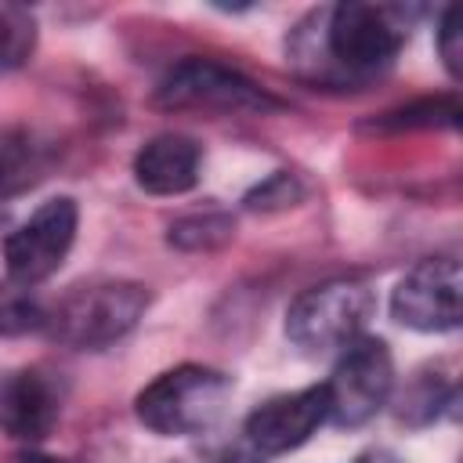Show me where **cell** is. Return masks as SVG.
Masks as SVG:
<instances>
[{"instance_id": "10", "label": "cell", "mask_w": 463, "mask_h": 463, "mask_svg": "<svg viewBox=\"0 0 463 463\" xmlns=\"http://www.w3.org/2000/svg\"><path fill=\"white\" fill-rule=\"evenodd\" d=\"M61 416V387L47 369L0 376V427L18 441H43Z\"/></svg>"}, {"instance_id": "13", "label": "cell", "mask_w": 463, "mask_h": 463, "mask_svg": "<svg viewBox=\"0 0 463 463\" xmlns=\"http://www.w3.org/2000/svg\"><path fill=\"white\" fill-rule=\"evenodd\" d=\"M40 326H47V311L33 297V289L14 282V279H0V333L22 336V333L40 329Z\"/></svg>"}, {"instance_id": "15", "label": "cell", "mask_w": 463, "mask_h": 463, "mask_svg": "<svg viewBox=\"0 0 463 463\" xmlns=\"http://www.w3.org/2000/svg\"><path fill=\"white\" fill-rule=\"evenodd\" d=\"M232 232H235V224L228 213H192V217H181L170 224L166 242L177 250H213V246L228 242Z\"/></svg>"}, {"instance_id": "12", "label": "cell", "mask_w": 463, "mask_h": 463, "mask_svg": "<svg viewBox=\"0 0 463 463\" xmlns=\"http://www.w3.org/2000/svg\"><path fill=\"white\" fill-rule=\"evenodd\" d=\"M43 170V156L29 137L0 141V199L25 192Z\"/></svg>"}, {"instance_id": "7", "label": "cell", "mask_w": 463, "mask_h": 463, "mask_svg": "<svg viewBox=\"0 0 463 463\" xmlns=\"http://www.w3.org/2000/svg\"><path fill=\"white\" fill-rule=\"evenodd\" d=\"M76 203L72 199H47L22 228H14L4 239V260H7V279L22 282V286H40L43 279H51L61 260L72 250L76 239Z\"/></svg>"}, {"instance_id": "3", "label": "cell", "mask_w": 463, "mask_h": 463, "mask_svg": "<svg viewBox=\"0 0 463 463\" xmlns=\"http://www.w3.org/2000/svg\"><path fill=\"white\" fill-rule=\"evenodd\" d=\"M232 398V380L210 365H177L159 373L134 402L137 420L163 434V438H184L210 430Z\"/></svg>"}, {"instance_id": "8", "label": "cell", "mask_w": 463, "mask_h": 463, "mask_svg": "<svg viewBox=\"0 0 463 463\" xmlns=\"http://www.w3.org/2000/svg\"><path fill=\"white\" fill-rule=\"evenodd\" d=\"M391 315L420 333H449L463 318V271L456 257L420 260L391 293Z\"/></svg>"}, {"instance_id": "14", "label": "cell", "mask_w": 463, "mask_h": 463, "mask_svg": "<svg viewBox=\"0 0 463 463\" xmlns=\"http://www.w3.org/2000/svg\"><path fill=\"white\" fill-rule=\"evenodd\" d=\"M459 123V101L456 98H423L412 105H402L394 112H383L373 127L380 130H416V127H456Z\"/></svg>"}, {"instance_id": "19", "label": "cell", "mask_w": 463, "mask_h": 463, "mask_svg": "<svg viewBox=\"0 0 463 463\" xmlns=\"http://www.w3.org/2000/svg\"><path fill=\"white\" fill-rule=\"evenodd\" d=\"M11 463H69V459H61V456H47V452L29 449V452H18Z\"/></svg>"}, {"instance_id": "16", "label": "cell", "mask_w": 463, "mask_h": 463, "mask_svg": "<svg viewBox=\"0 0 463 463\" xmlns=\"http://www.w3.org/2000/svg\"><path fill=\"white\" fill-rule=\"evenodd\" d=\"M36 43V22L25 7L4 4L0 7V72L22 65L33 54Z\"/></svg>"}, {"instance_id": "5", "label": "cell", "mask_w": 463, "mask_h": 463, "mask_svg": "<svg viewBox=\"0 0 463 463\" xmlns=\"http://www.w3.org/2000/svg\"><path fill=\"white\" fill-rule=\"evenodd\" d=\"M156 105L170 112L203 109V112H275L279 101L257 87L239 69H228L213 58L177 61L156 87Z\"/></svg>"}, {"instance_id": "9", "label": "cell", "mask_w": 463, "mask_h": 463, "mask_svg": "<svg viewBox=\"0 0 463 463\" xmlns=\"http://www.w3.org/2000/svg\"><path fill=\"white\" fill-rule=\"evenodd\" d=\"M329 420L326 387H304L293 394L268 398L246 416V441L257 456H282L297 445H304L322 423Z\"/></svg>"}, {"instance_id": "22", "label": "cell", "mask_w": 463, "mask_h": 463, "mask_svg": "<svg viewBox=\"0 0 463 463\" xmlns=\"http://www.w3.org/2000/svg\"><path fill=\"white\" fill-rule=\"evenodd\" d=\"M358 463H365V459H358Z\"/></svg>"}, {"instance_id": "20", "label": "cell", "mask_w": 463, "mask_h": 463, "mask_svg": "<svg viewBox=\"0 0 463 463\" xmlns=\"http://www.w3.org/2000/svg\"><path fill=\"white\" fill-rule=\"evenodd\" d=\"M224 463H257V452H253V456H246V452H235V456H228Z\"/></svg>"}, {"instance_id": "17", "label": "cell", "mask_w": 463, "mask_h": 463, "mask_svg": "<svg viewBox=\"0 0 463 463\" xmlns=\"http://www.w3.org/2000/svg\"><path fill=\"white\" fill-rule=\"evenodd\" d=\"M300 199H304V184L289 170H275L268 181H260L246 195V206L250 210H286V206H293Z\"/></svg>"}, {"instance_id": "21", "label": "cell", "mask_w": 463, "mask_h": 463, "mask_svg": "<svg viewBox=\"0 0 463 463\" xmlns=\"http://www.w3.org/2000/svg\"><path fill=\"white\" fill-rule=\"evenodd\" d=\"M7 221V199H0V224Z\"/></svg>"}, {"instance_id": "4", "label": "cell", "mask_w": 463, "mask_h": 463, "mask_svg": "<svg viewBox=\"0 0 463 463\" xmlns=\"http://www.w3.org/2000/svg\"><path fill=\"white\" fill-rule=\"evenodd\" d=\"M376 311V297L358 279H329L304 289L286 311V336L311 358L340 354L362 336Z\"/></svg>"}, {"instance_id": "6", "label": "cell", "mask_w": 463, "mask_h": 463, "mask_svg": "<svg viewBox=\"0 0 463 463\" xmlns=\"http://www.w3.org/2000/svg\"><path fill=\"white\" fill-rule=\"evenodd\" d=\"M322 387H326L329 423L362 427L387 405V398L394 391V362H391L387 344L362 333L358 340H351L340 351V358Z\"/></svg>"}, {"instance_id": "18", "label": "cell", "mask_w": 463, "mask_h": 463, "mask_svg": "<svg viewBox=\"0 0 463 463\" xmlns=\"http://www.w3.org/2000/svg\"><path fill=\"white\" fill-rule=\"evenodd\" d=\"M438 51H441V61H445L449 76L459 80L463 76V29H459V11L456 7H445V14H441Z\"/></svg>"}, {"instance_id": "1", "label": "cell", "mask_w": 463, "mask_h": 463, "mask_svg": "<svg viewBox=\"0 0 463 463\" xmlns=\"http://www.w3.org/2000/svg\"><path fill=\"white\" fill-rule=\"evenodd\" d=\"M405 36H409L405 7L347 0L322 11L318 47L326 54V65L336 69L344 83H362L380 76L398 58Z\"/></svg>"}, {"instance_id": "11", "label": "cell", "mask_w": 463, "mask_h": 463, "mask_svg": "<svg viewBox=\"0 0 463 463\" xmlns=\"http://www.w3.org/2000/svg\"><path fill=\"white\" fill-rule=\"evenodd\" d=\"M203 148L184 134H156L134 156V181L148 195H184L195 188Z\"/></svg>"}, {"instance_id": "2", "label": "cell", "mask_w": 463, "mask_h": 463, "mask_svg": "<svg viewBox=\"0 0 463 463\" xmlns=\"http://www.w3.org/2000/svg\"><path fill=\"white\" fill-rule=\"evenodd\" d=\"M148 307V289L127 279H101L76 286L47 315V329L58 344L76 351H101L123 340Z\"/></svg>"}]
</instances>
